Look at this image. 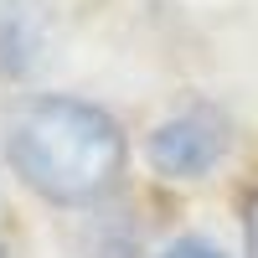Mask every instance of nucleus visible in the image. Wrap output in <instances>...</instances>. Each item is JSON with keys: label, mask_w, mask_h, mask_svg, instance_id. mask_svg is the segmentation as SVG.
<instances>
[{"label": "nucleus", "mask_w": 258, "mask_h": 258, "mask_svg": "<svg viewBox=\"0 0 258 258\" xmlns=\"http://www.w3.org/2000/svg\"><path fill=\"white\" fill-rule=\"evenodd\" d=\"M124 129L98 109L68 93L21 103L6 124V160L41 202L88 207L109 197L124 176Z\"/></svg>", "instance_id": "nucleus-1"}, {"label": "nucleus", "mask_w": 258, "mask_h": 258, "mask_svg": "<svg viewBox=\"0 0 258 258\" xmlns=\"http://www.w3.org/2000/svg\"><path fill=\"white\" fill-rule=\"evenodd\" d=\"M165 258H227L222 248H212L207 238H181V243H170Z\"/></svg>", "instance_id": "nucleus-3"}, {"label": "nucleus", "mask_w": 258, "mask_h": 258, "mask_svg": "<svg viewBox=\"0 0 258 258\" xmlns=\"http://www.w3.org/2000/svg\"><path fill=\"white\" fill-rule=\"evenodd\" d=\"M227 155V119L217 109H186L150 129L145 160L160 170L165 181H197Z\"/></svg>", "instance_id": "nucleus-2"}, {"label": "nucleus", "mask_w": 258, "mask_h": 258, "mask_svg": "<svg viewBox=\"0 0 258 258\" xmlns=\"http://www.w3.org/2000/svg\"><path fill=\"white\" fill-rule=\"evenodd\" d=\"M243 248H248V258H258V191L248 197V217H243Z\"/></svg>", "instance_id": "nucleus-4"}, {"label": "nucleus", "mask_w": 258, "mask_h": 258, "mask_svg": "<svg viewBox=\"0 0 258 258\" xmlns=\"http://www.w3.org/2000/svg\"><path fill=\"white\" fill-rule=\"evenodd\" d=\"M0 258H6V248H0Z\"/></svg>", "instance_id": "nucleus-5"}]
</instances>
